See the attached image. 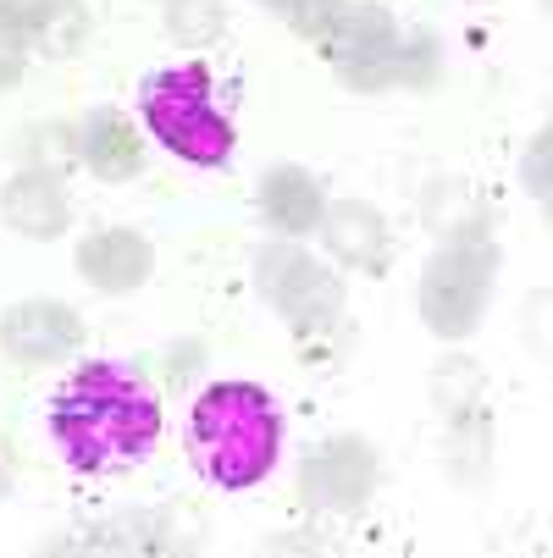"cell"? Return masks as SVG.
<instances>
[{
    "mask_svg": "<svg viewBox=\"0 0 553 558\" xmlns=\"http://www.w3.org/2000/svg\"><path fill=\"white\" fill-rule=\"evenodd\" d=\"M50 437L72 470H89V475L128 470L161 437V404H155L149 381L133 365L95 360L72 371L67 387L56 392Z\"/></svg>",
    "mask_w": 553,
    "mask_h": 558,
    "instance_id": "6da1fadb",
    "label": "cell"
},
{
    "mask_svg": "<svg viewBox=\"0 0 553 558\" xmlns=\"http://www.w3.org/2000/svg\"><path fill=\"white\" fill-rule=\"evenodd\" d=\"M189 442H194V464L211 487L221 493H244L255 482H266V470L277 464V410L272 398L250 381H216L200 392L194 421H189Z\"/></svg>",
    "mask_w": 553,
    "mask_h": 558,
    "instance_id": "7a4b0ae2",
    "label": "cell"
},
{
    "mask_svg": "<svg viewBox=\"0 0 553 558\" xmlns=\"http://www.w3.org/2000/svg\"><path fill=\"white\" fill-rule=\"evenodd\" d=\"M144 122L172 155L194 167H221L232 155V128L211 106V72L200 61L167 66L144 84Z\"/></svg>",
    "mask_w": 553,
    "mask_h": 558,
    "instance_id": "3957f363",
    "label": "cell"
},
{
    "mask_svg": "<svg viewBox=\"0 0 553 558\" xmlns=\"http://www.w3.org/2000/svg\"><path fill=\"white\" fill-rule=\"evenodd\" d=\"M493 244L488 238H459L448 244L432 266H426V282H421V315L437 338H465L477 327V315L488 304V288H493Z\"/></svg>",
    "mask_w": 553,
    "mask_h": 558,
    "instance_id": "277c9868",
    "label": "cell"
},
{
    "mask_svg": "<svg viewBox=\"0 0 553 558\" xmlns=\"http://www.w3.org/2000/svg\"><path fill=\"white\" fill-rule=\"evenodd\" d=\"M261 293L288 315V327L315 338V332H333L338 315H344V282L315 266L304 250H266L261 255Z\"/></svg>",
    "mask_w": 553,
    "mask_h": 558,
    "instance_id": "5b68a950",
    "label": "cell"
},
{
    "mask_svg": "<svg viewBox=\"0 0 553 558\" xmlns=\"http://www.w3.org/2000/svg\"><path fill=\"white\" fill-rule=\"evenodd\" d=\"M371 475H376L371 448L354 442V437H338V442L315 448V453L304 459V498H310L315 509L354 514V509L365 504V493H371Z\"/></svg>",
    "mask_w": 553,
    "mask_h": 558,
    "instance_id": "8992f818",
    "label": "cell"
},
{
    "mask_svg": "<svg viewBox=\"0 0 553 558\" xmlns=\"http://www.w3.org/2000/svg\"><path fill=\"white\" fill-rule=\"evenodd\" d=\"M322 45L360 84H376V66L393 61V50H399V28H393L382 7H338L333 23L322 28Z\"/></svg>",
    "mask_w": 553,
    "mask_h": 558,
    "instance_id": "52a82bcc",
    "label": "cell"
},
{
    "mask_svg": "<svg viewBox=\"0 0 553 558\" xmlns=\"http://www.w3.org/2000/svg\"><path fill=\"white\" fill-rule=\"evenodd\" d=\"M0 343L17 365H50V360H67L77 343H84V327H77V315L56 299H28L7 315V327H0Z\"/></svg>",
    "mask_w": 553,
    "mask_h": 558,
    "instance_id": "ba28073f",
    "label": "cell"
},
{
    "mask_svg": "<svg viewBox=\"0 0 553 558\" xmlns=\"http://www.w3.org/2000/svg\"><path fill=\"white\" fill-rule=\"evenodd\" d=\"M0 28H7L23 50L72 56L89 34V17L77 0H0Z\"/></svg>",
    "mask_w": 553,
    "mask_h": 558,
    "instance_id": "9c48e42d",
    "label": "cell"
},
{
    "mask_svg": "<svg viewBox=\"0 0 553 558\" xmlns=\"http://www.w3.org/2000/svg\"><path fill=\"white\" fill-rule=\"evenodd\" d=\"M155 255L139 232H95L84 250H77V271H84L100 293H128L149 277Z\"/></svg>",
    "mask_w": 553,
    "mask_h": 558,
    "instance_id": "30bf717a",
    "label": "cell"
},
{
    "mask_svg": "<svg viewBox=\"0 0 553 558\" xmlns=\"http://www.w3.org/2000/svg\"><path fill=\"white\" fill-rule=\"evenodd\" d=\"M261 205H266L272 227H282V232L322 227V210H327L322 183H315L310 172H299V167H277V172L266 178V189H261Z\"/></svg>",
    "mask_w": 553,
    "mask_h": 558,
    "instance_id": "8fae6325",
    "label": "cell"
},
{
    "mask_svg": "<svg viewBox=\"0 0 553 558\" xmlns=\"http://www.w3.org/2000/svg\"><path fill=\"white\" fill-rule=\"evenodd\" d=\"M322 232H327V250L338 260H349V266H376L382 260V244H387L382 216L371 205H354V199L322 210Z\"/></svg>",
    "mask_w": 553,
    "mask_h": 558,
    "instance_id": "7c38bea8",
    "label": "cell"
},
{
    "mask_svg": "<svg viewBox=\"0 0 553 558\" xmlns=\"http://www.w3.org/2000/svg\"><path fill=\"white\" fill-rule=\"evenodd\" d=\"M7 221L23 232V238H61L67 232V199L50 178L28 172L7 189Z\"/></svg>",
    "mask_w": 553,
    "mask_h": 558,
    "instance_id": "4fadbf2b",
    "label": "cell"
},
{
    "mask_svg": "<svg viewBox=\"0 0 553 558\" xmlns=\"http://www.w3.org/2000/svg\"><path fill=\"white\" fill-rule=\"evenodd\" d=\"M84 155L100 178H133L139 172V138L122 111H95L84 122Z\"/></svg>",
    "mask_w": 553,
    "mask_h": 558,
    "instance_id": "5bb4252c",
    "label": "cell"
},
{
    "mask_svg": "<svg viewBox=\"0 0 553 558\" xmlns=\"http://www.w3.org/2000/svg\"><path fill=\"white\" fill-rule=\"evenodd\" d=\"M437 404H443V415L459 426L470 410L482 404V371L470 365V360H454V365H443V371H437Z\"/></svg>",
    "mask_w": 553,
    "mask_h": 558,
    "instance_id": "9a60e30c",
    "label": "cell"
},
{
    "mask_svg": "<svg viewBox=\"0 0 553 558\" xmlns=\"http://www.w3.org/2000/svg\"><path fill=\"white\" fill-rule=\"evenodd\" d=\"M266 7H272L293 34L322 39V28H327V23H333V12H338V0H266Z\"/></svg>",
    "mask_w": 553,
    "mask_h": 558,
    "instance_id": "2e32d148",
    "label": "cell"
},
{
    "mask_svg": "<svg viewBox=\"0 0 553 558\" xmlns=\"http://www.w3.org/2000/svg\"><path fill=\"white\" fill-rule=\"evenodd\" d=\"M172 28L183 39H211L221 28V7L216 0H172Z\"/></svg>",
    "mask_w": 553,
    "mask_h": 558,
    "instance_id": "e0dca14e",
    "label": "cell"
},
{
    "mask_svg": "<svg viewBox=\"0 0 553 558\" xmlns=\"http://www.w3.org/2000/svg\"><path fill=\"white\" fill-rule=\"evenodd\" d=\"M526 183H531V194H537V199H548V133H537V144H531Z\"/></svg>",
    "mask_w": 553,
    "mask_h": 558,
    "instance_id": "ac0fdd59",
    "label": "cell"
},
{
    "mask_svg": "<svg viewBox=\"0 0 553 558\" xmlns=\"http://www.w3.org/2000/svg\"><path fill=\"white\" fill-rule=\"evenodd\" d=\"M23 45L7 34V28H0V89H7V84H17V72H23Z\"/></svg>",
    "mask_w": 553,
    "mask_h": 558,
    "instance_id": "d6986e66",
    "label": "cell"
}]
</instances>
